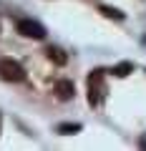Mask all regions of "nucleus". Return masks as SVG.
<instances>
[{
    "mask_svg": "<svg viewBox=\"0 0 146 151\" xmlns=\"http://www.w3.org/2000/svg\"><path fill=\"white\" fill-rule=\"evenodd\" d=\"M103 96H106L103 70H91V76H88V103L91 106H101Z\"/></svg>",
    "mask_w": 146,
    "mask_h": 151,
    "instance_id": "f257e3e1",
    "label": "nucleus"
},
{
    "mask_svg": "<svg viewBox=\"0 0 146 151\" xmlns=\"http://www.w3.org/2000/svg\"><path fill=\"white\" fill-rule=\"evenodd\" d=\"M0 78L3 81H10V83H18V81L25 78V68L13 58H3L0 60Z\"/></svg>",
    "mask_w": 146,
    "mask_h": 151,
    "instance_id": "f03ea898",
    "label": "nucleus"
},
{
    "mask_svg": "<svg viewBox=\"0 0 146 151\" xmlns=\"http://www.w3.org/2000/svg\"><path fill=\"white\" fill-rule=\"evenodd\" d=\"M18 33L25 35V38H33V40H43V38H45V28L40 25V23L30 20V18L18 20Z\"/></svg>",
    "mask_w": 146,
    "mask_h": 151,
    "instance_id": "7ed1b4c3",
    "label": "nucleus"
},
{
    "mask_svg": "<svg viewBox=\"0 0 146 151\" xmlns=\"http://www.w3.org/2000/svg\"><path fill=\"white\" fill-rule=\"evenodd\" d=\"M73 93H76V86H73L70 81H58L55 83V96H58L60 101H70Z\"/></svg>",
    "mask_w": 146,
    "mask_h": 151,
    "instance_id": "20e7f679",
    "label": "nucleus"
},
{
    "mask_svg": "<svg viewBox=\"0 0 146 151\" xmlns=\"http://www.w3.org/2000/svg\"><path fill=\"white\" fill-rule=\"evenodd\" d=\"M45 53H48V58L53 60L55 65H65V63H68V55H65V53H63L60 48H48Z\"/></svg>",
    "mask_w": 146,
    "mask_h": 151,
    "instance_id": "39448f33",
    "label": "nucleus"
},
{
    "mask_svg": "<svg viewBox=\"0 0 146 151\" xmlns=\"http://www.w3.org/2000/svg\"><path fill=\"white\" fill-rule=\"evenodd\" d=\"M131 70H134V63H119V65H114V70H111V73L119 76V78H124V76H129Z\"/></svg>",
    "mask_w": 146,
    "mask_h": 151,
    "instance_id": "423d86ee",
    "label": "nucleus"
},
{
    "mask_svg": "<svg viewBox=\"0 0 146 151\" xmlns=\"http://www.w3.org/2000/svg\"><path fill=\"white\" fill-rule=\"evenodd\" d=\"M101 13L106 18H116V20H124V13L116 10V8H108V5H101Z\"/></svg>",
    "mask_w": 146,
    "mask_h": 151,
    "instance_id": "0eeeda50",
    "label": "nucleus"
}]
</instances>
